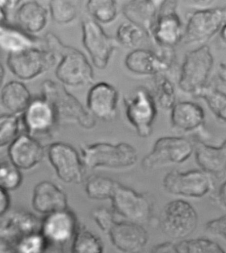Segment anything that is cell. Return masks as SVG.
<instances>
[{"label":"cell","instance_id":"d4e9b609","mask_svg":"<svg viewBox=\"0 0 226 253\" xmlns=\"http://www.w3.org/2000/svg\"><path fill=\"white\" fill-rule=\"evenodd\" d=\"M47 9L38 1L22 3L15 11L14 18L19 28L27 34H38L44 30L48 21Z\"/></svg>","mask_w":226,"mask_h":253},{"label":"cell","instance_id":"277c9868","mask_svg":"<svg viewBox=\"0 0 226 253\" xmlns=\"http://www.w3.org/2000/svg\"><path fill=\"white\" fill-rule=\"evenodd\" d=\"M198 215L192 204L182 199L171 200L160 215V227L166 236L185 240L194 233L198 224Z\"/></svg>","mask_w":226,"mask_h":253},{"label":"cell","instance_id":"4316f807","mask_svg":"<svg viewBox=\"0 0 226 253\" xmlns=\"http://www.w3.org/2000/svg\"><path fill=\"white\" fill-rule=\"evenodd\" d=\"M0 46L9 53L22 51L38 46V42L30 35L19 27L7 24H1Z\"/></svg>","mask_w":226,"mask_h":253},{"label":"cell","instance_id":"3957f363","mask_svg":"<svg viewBox=\"0 0 226 253\" xmlns=\"http://www.w3.org/2000/svg\"><path fill=\"white\" fill-rule=\"evenodd\" d=\"M124 104L127 120L138 136L149 137L157 116L155 96L147 87L141 85L124 96Z\"/></svg>","mask_w":226,"mask_h":253},{"label":"cell","instance_id":"ffe728a7","mask_svg":"<svg viewBox=\"0 0 226 253\" xmlns=\"http://www.w3.org/2000/svg\"><path fill=\"white\" fill-rule=\"evenodd\" d=\"M79 227L75 213L68 209L46 215L42 221L41 233L45 240L62 243L73 240Z\"/></svg>","mask_w":226,"mask_h":253},{"label":"cell","instance_id":"4fadbf2b","mask_svg":"<svg viewBox=\"0 0 226 253\" xmlns=\"http://www.w3.org/2000/svg\"><path fill=\"white\" fill-rule=\"evenodd\" d=\"M110 200L115 213L128 221L142 224L151 217L152 206L147 196L120 183Z\"/></svg>","mask_w":226,"mask_h":253},{"label":"cell","instance_id":"d6a6232c","mask_svg":"<svg viewBox=\"0 0 226 253\" xmlns=\"http://www.w3.org/2000/svg\"><path fill=\"white\" fill-rule=\"evenodd\" d=\"M87 9L98 23L108 24L118 17V6L114 0H89L87 3Z\"/></svg>","mask_w":226,"mask_h":253},{"label":"cell","instance_id":"6da1fadb","mask_svg":"<svg viewBox=\"0 0 226 253\" xmlns=\"http://www.w3.org/2000/svg\"><path fill=\"white\" fill-rule=\"evenodd\" d=\"M42 98L53 108L58 124L73 123L87 129H92L96 125L94 117L63 84L45 80L42 84Z\"/></svg>","mask_w":226,"mask_h":253},{"label":"cell","instance_id":"4dcf8cb0","mask_svg":"<svg viewBox=\"0 0 226 253\" xmlns=\"http://www.w3.org/2000/svg\"><path fill=\"white\" fill-rule=\"evenodd\" d=\"M104 244L100 237L79 226L72 240L71 253H104Z\"/></svg>","mask_w":226,"mask_h":253},{"label":"cell","instance_id":"8fae6325","mask_svg":"<svg viewBox=\"0 0 226 253\" xmlns=\"http://www.w3.org/2000/svg\"><path fill=\"white\" fill-rule=\"evenodd\" d=\"M83 43L89 52L91 62L99 70H104L119 44L116 38L105 32L100 23L94 19H85L82 22Z\"/></svg>","mask_w":226,"mask_h":253},{"label":"cell","instance_id":"f546056e","mask_svg":"<svg viewBox=\"0 0 226 253\" xmlns=\"http://www.w3.org/2000/svg\"><path fill=\"white\" fill-rule=\"evenodd\" d=\"M117 182L109 177L92 175L86 180L85 192L90 199L105 200L111 199L116 188Z\"/></svg>","mask_w":226,"mask_h":253},{"label":"cell","instance_id":"9c48e42d","mask_svg":"<svg viewBox=\"0 0 226 253\" xmlns=\"http://www.w3.org/2000/svg\"><path fill=\"white\" fill-rule=\"evenodd\" d=\"M226 25V6L198 9L191 13L182 42L198 44L208 42Z\"/></svg>","mask_w":226,"mask_h":253},{"label":"cell","instance_id":"603a6c76","mask_svg":"<svg viewBox=\"0 0 226 253\" xmlns=\"http://www.w3.org/2000/svg\"><path fill=\"white\" fill-rule=\"evenodd\" d=\"M205 122V112L195 102H177L171 110V124L173 129L183 133L199 129Z\"/></svg>","mask_w":226,"mask_h":253},{"label":"cell","instance_id":"7c38bea8","mask_svg":"<svg viewBox=\"0 0 226 253\" xmlns=\"http://www.w3.org/2000/svg\"><path fill=\"white\" fill-rule=\"evenodd\" d=\"M48 159L56 176L67 184H81L84 180L85 165L77 150L67 143L55 142L47 149Z\"/></svg>","mask_w":226,"mask_h":253},{"label":"cell","instance_id":"bcb514c9","mask_svg":"<svg viewBox=\"0 0 226 253\" xmlns=\"http://www.w3.org/2000/svg\"></svg>","mask_w":226,"mask_h":253},{"label":"cell","instance_id":"60d3db41","mask_svg":"<svg viewBox=\"0 0 226 253\" xmlns=\"http://www.w3.org/2000/svg\"><path fill=\"white\" fill-rule=\"evenodd\" d=\"M11 198L9 192L0 188V215L1 217L7 213L10 208Z\"/></svg>","mask_w":226,"mask_h":253},{"label":"cell","instance_id":"5b68a950","mask_svg":"<svg viewBox=\"0 0 226 253\" xmlns=\"http://www.w3.org/2000/svg\"><path fill=\"white\" fill-rule=\"evenodd\" d=\"M194 153V144L186 138L171 136L161 137L142 159L141 167L144 170L149 171L182 164Z\"/></svg>","mask_w":226,"mask_h":253},{"label":"cell","instance_id":"8d00e7d4","mask_svg":"<svg viewBox=\"0 0 226 253\" xmlns=\"http://www.w3.org/2000/svg\"><path fill=\"white\" fill-rule=\"evenodd\" d=\"M21 170L10 161H3L0 166V188L7 192L17 190L22 184Z\"/></svg>","mask_w":226,"mask_h":253},{"label":"cell","instance_id":"484cf974","mask_svg":"<svg viewBox=\"0 0 226 253\" xmlns=\"http://www.w3.org/2000/svg\"><path fill=\"white\" fill-rule=\"evenodd\" d=\"M32 101L30 91L21 82H9L1 89V104L10 114L21 116Z\"/></svg>","mask_w":226,"mask_h":253},{"label":"cell","instance_id":"ee69618b","mask_svg":"<svg viewBox=\"0 0 226 253\" xmlns=\"http://www.w3.org/2000/svg\"><path fill=\"white\" fill-rule=\"evenodd\" d=\"M220 39L224 43L226 44V25L222 29L220 32Z\"/></svg>","mask_w":226,"mask_h":253},{"label":"cell","instance_id":"5bb4252c","mask_svg":"<svg viewBox=\"0 0 226 253\" xmlns=\"http://www.w3.org/2000/svg\"><path fill=\"white\" fill-rule=\"evenodd\" d=\"M56 77L63 85L85 86L94 81V73L87 56L81 50L68 46L60 58L55 71Z\"/></svg>","mask_w":226,"mask_h":253},{"label":"cell","instance_id":"f6af8a7d","mask_svg":"<svg viewBox=\"0 0 226 253\" xmlns=\"http://www.w3.org/2000/svg\"><path fill=\"white\" fill-rule=\"evenodd\" d=\"M0 73H1V84L3 83V79H4V68H3V65H1V71H0Z\"/></svg>","mask_w":226,"mask_h":253},{"label":"cell","instance_id":"7a4b0ae2","mask_svg":"<svg viewBox=\"0 0 226 253\" xmlns=\"http://www.w3.org/2000/svg\"><path fill=\"white\" fill-rule=\"evenodd\" d=\"M82 160L85 168L123 169L136 165L138 154L136 148L128 143L86 144L81 148Z\"/></svg>","mask_w":226,"mask_h":253},{"label":"cell","instance_id":"7402d4cb","mask_svg":"<svg viewBox=\"0 0 226 253\" xmlns=\"http://www.w3.org/2000/svg\"><path fill=\"white\" fill-rule=\"evenodd\" d=\"M196 164L213 178L222 179L226 174V139L214 147L199 139L193 141Z\"/></svg>","mask_w":226,"mask_h":253},{"label":"cell","instance_id":"ac0fdd59","mask_svg":"<svg viewBox=\"0 0 226 253\" xmlns=\"http://www.w3.org/2000/svg\"><path fill=\"white\" fill-rule=\"evenodd\" d=\"M21 119L26 133L36 138L48 135L58 124L51 105L42 97L33 100Z\"/></svg>","mask_w":226,"mask_h":253},{"label":"cell","instance_id":"1f68e13d","mask_svg":"<svg viewBox=\"0 0 226 253\" xmlns=\"http://www.w3.org/2000/svg\"><path fill=\"white\" fill-rule=\"evenodd\" d=\"M153 79L157 103L164 110H171L177 102L174 84L165 75L155 76Z\"/></svg>","mask_w":226,"mask_h":253},{"label":"cell","instance_id":"e575fe53","mask_svg":"<svg viewBox=\"0 0 226 253\" xmlns=\"http://www.w3.org/2000/svg\"><path fill=\"white\" fill-rule=\"evenodd\" d=\"M52 20L60 25L71 23L77 16V7L69 0H51L48 3Z\"/></svg>","mask_w":226,"mask_h":253},{"label":"cell","instance_id":"44dd1931","mask_svg":"<svg viewBox=\"0 0 226 253\" xmlns=\"http://www.w3.org/2000/svg\"><path fill=\"white\" fill-rule=\"evenodd\" d=\"M31 204L35 211L48 215L68 210V198L57 185L45 180L35 186Z\"/></svg>","mask_w":226,"mask_h":253},{"label":"cell","instance_id":"2e32d148","mask_svg":"<svg viewBox=\"0 0 226 253\" xmlns=\"http://www.w3.org/2000/svg\"><path fill=\"white\" fill-rule=\"evenodd\" d=\"M120 95L118 89L106 82L91 85L88 92L87 110L95 119L112 122L118 116Z\"/></svg>","mask_w":226,"mask_h":253},{"label":"cell","instance_id":"f35d334b","mask_svg":"<svg viewBox=\"0 0 226 253\" xmlns=\"http://www.w3.org/2000/svg\"><path fill=\"white\" fill-rule=\"evenodd\" d=\"M205 229L212 235L226 241V215L210 220L206 223Z\"/></svg>","mask_w":226,"mask_h":253},{"label":"cell","instance_id":"cb8c5ba5","mask_svg":"<svg viewBox=\"0 0 226 253\" xmlns=\"http://www.w3.org/2000/svg\"><path fill=\"white\" fill-rule=\"evenodd\" d=\"M163 1L132 0L125 3L123 7V13L127 20L145 29L151 36L152 29Z\"/></svg>","mask_w":226,"mask_h":253},{"label":"cell","instance_id":"836d02e7","mask_svg":"<svg viewBox=\"0 0 226 253\" xmlns=\"http://www.w3.org/2000/svg\"><path fill=\"white\" fill-rule=\"evenodd\" d=\"M21 116L5 114L0 117V147L13 143L21 135Z\"/></svg>","mask_w":226,"mask_h":253},{"label":"cell","instance_id":"7bdbcfd3","mask_svg":"<svg viewBox=\"0 0 226 253\" xmlns=\"http://www.w3.org/2000/svg\"><path fill=\"white\" fill-rule=\"evenodd\" d=\"M218 77L220 81L224 85H226V65L224 63L220 64L218 68Z\"/></svg>","mask_w":226,"mask_h":253},{"label":"cell","instance_id":"e0dca14e","mask_svg":"<svg viewBox=\"0 0 226 253\" xmlns=\"http://www.w3.org/2000/svg\"><path fill=\"white\" fill-rule=\"evenodd\" d=\"M108 234L113 246L123 253H142L149 240L141 224L128 221L116 222Z\"/></svg>","mask_w":226,"mask_h":253},{"label":"cell","instance_id":"9a60e30c","mask_svg":"<svg viewBox=\"0 0 226 253\" xmlns=\"http://www.w3.org/2000/svg\"><path fill=\"white\" fill-rule=\"evenodd\" d=\"M177 1H163L151 33L158 47L173 48L182 42L184 29L177 14Z\"/></svg>","mask_w":226,"mask_h":253},{"label":"cell","instance_id":"f1b7e54d","mask_svg":"<svg viewBox=\"0 0 226 253\" xmlns=\"http://www.w3.org/2000/svg\"><path fill=\"white\" fill-rule=\"evenodd\" d=\"M205 101L212 114L226 124V93L213 85H206L193 95Z\"/></svg>","mask_w":226,"mask_h":253},{"label":"cell","instance_id":"d590c367","mask_svg":"<svg viewBox=\"0 0 226 253\" xmlns=\"http://www.w3.org/2000/svg\"><path fill=\"white\" fill-rule=\"evenodd\" d=\"M177 245L181 253H226L218 243L209 239H187Z\"/></svg>","mask_w":226,"mask_h":253},{"label":"cell","instance_id":"30bf717a","mask_svg":"<svg viewBox=\"0 0 226 253\" xmlns=\"http://www.w3.org/2000/svg\"><path fill=\"white\" fill-rule=\"evenodd\" d=\"M175 60L173 48H159L157 51L142 48L132 50L125 58L128 71L137 75H165L172 69Z\"/></svg>","mask_w":226,"mask_h":253},{"label":"cell","instance_id":"d6986e66","mask_svg":"<svg viewBox=\"0 0 226 253\" xmlns=\"http://www.w3.org/2000/svg\"><path fill=\"white\" fill-rule=\"evenodd\" d=\"M8 156L19 170H29L44 160L45 149L37 138L23 133L9 145Z\"/></svg>","mask_w":226,"mask_h":253},{"label":"cell","instance_id":"83f0119b","mask_svg":"<svg viewBox=\"0 0 226 253\" xmlns=\"http://www.w3.org/2000/svg\"><path fill=\"white\" fill-rule=\"evenodd\" d=\"M116 38L121 46L132 50L144 48V46L152 42L151 36L147 31L128 21L119 26Z\"/></svg>","mask_w":226,"mask_h":253},{"label":"cell","instance_id":"ab89813d","mask_svg":"<svg viewBox=\"0 0 226 253\" xmlns=\"http://www.w3.org/2000/svg\"><path fill=\"white\" fill-rule=\"evenodd\" d=\"M150 253H181L178 245L170 241L159 243L152 248Z\"/></svg>","mask_w":226,"mask_h":253},{"label":"cell","instance_id":"74e56055","mask_svg":"<svg viewBox=\"0 0 226 253\" xmlns=\"http://www.w3.org/2000/svg\"><path fill=\"white\" fill-rule=\"evenodd\" d=\"M114 213V210L105 207H98L91 211V215L99 228L104 232L108 233L117 222L115 220Z\"/></svg>","mask_w":226,"mask_h":253},{"label":"cell","instance_id":"8992f818","mask_svg":"<svg viewBox=\"0 0 226 253\" xmlns=\"http://www.w3.org/2000/svg\"><path fill=\"white\" fill-rule=\"evenodd\" d=\"M214 64L213 54L206 44L189 51L185 55L181 67L178 82L179 88L194 95L207 85Z\"/></svg>","mask_w":226,"mask_h":253},{"label":"cell","instance_id":"b9f144b4","mask_svg":"<svg viewBox=\"0 0 226 253\" xmlns=\"http://www.w3.org/2000/svg\"><path fill=\"white\" fill-rule=\"evenodd\" d=\"M216 201L222 209L226 210V180L218 188L216 194Z\"/></svg>","mask_w":226,"mask_h":253},{"label":"cell","instance_id":"ba28073f","mask_svg":"<svg viewBox=\"0 0 226 253\" xmlns=\"http://www.w3.org/2000/svg\"><path fill=\"white\" fill-rule=\"evenodd\" d=\"M57 58L42 46L9 53L7 65L18 79L29 81L45 73L55 65Z\"/></svg>","mask_w":226,"mask_h":253},{"label":"cell","instance_id":"52a82bcc","mask_svg":"<svg viewBox=\"0 0 226 253\" xmlns=\"http://www.w3.org/2000/svg\"><path fill=\"white\" fill-rule=\"evenodd\" d=\"M213 178L201 169L182 172L173 170L163 179L165 191L171 195L186 198H202L213 192Z\"/></svg>","mask_w":226,"mask_h":253}]
</instances>
